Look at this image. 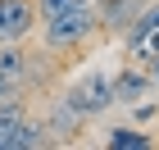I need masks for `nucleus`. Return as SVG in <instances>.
I'll return each mask as SVG.
<instances>
[{
  "label": "nucleus",
  "mask_w": 159,
  "mask_h": 150,
  "mask_svg": "<svg viewBox=\"0 0 159 150\" xmlns=\"http://www.w3.org/2000/svg\"><path fill=\"white\" fill-rule=\"evenodd\" d=\"M109 105H114V77L105 73V68L82 73L73 82V91H68V109L73 114H105Z\"/></svg>",
  "instance_id": "nucleus-1"
},
{
  "label": "nucleus",
  "mask_w": 159,
  "mask_h": 150,
  "mask_svg": "<svg viewBox=\"0 0 159 150\" xmlns=\"http://www.w3.org/2000/svg\"><path fill=\"white\" fill-rule=\"evenodd\" d=\"M91 27H96L91 0H86V5H68V9H59V14L46 18V41L50 46H73V41H82Z\"/></svg>",
  "instance_id": "nucleus-2"
},
{
  "label": "nucleus",
  "mask_w": 159,
  "mask_h": 150,
  "mask_svg": "<svg viewBox=\"0 0 159 150\" xmlns=\"http://www.w3.org/2000/svg\"><path fill=\"white\" fill-rule=\"evenodd\" d=\"M32 27V5L27 0H0V46L18 41Z\"/></svg>",
  "instance_id": "nucleus-3"
},
{
  "label": "nucleus",
  "mask_w": 159,
  "mask_h": 150,
  "mask_svg": "<svg viewBox=\"0 0 159 150\" xmlns=\"http://www.w3.org/2000/svg\"><path fill=\"white\" fill-rule=\"evenodd\" d=\"M18 82H23V50L5 46L0 50V100H9L18 91Z\"/></svg>",
  "instance_id": "nucleus-4"
},
{
  "label": "nucleus",
  "mask_w": 159,
  "mask_h": 150,
  "mask_svg": "<svg viewBox=\"0 0 159 150\" xmlns=\"http://www.w3.org/2000/svg\"><path fill=\"white\" fill-rule=\"evenodd\" d=\"M150 87H155V77L132 73V68H127V73H118V77H114V100H127V105H132V100H141Z\"/></svg>",
  "instance_id": "nucleus-5"
},
{
  "label": "nucleus",
  "mask_w": 159,
  "mask_h": 150,
  "mask_svg": "<svg viewBox=\"0 0 159 150\" xmlns=\"http://www.w3.org/2000/svg\"><path fill=\"white\" fill-rule=\"evenodd\" d=\"M18 123H23V109L18 105H0V150H9L14 146V132H18Z\"/></svg>",
  "instance_id": "nucleus-6"
},
{
  "label": "nucleus",
  "mask_w": 159,
  "mask_h": 150,
  "mask_svg": "<svg viewBox=\"0 0 159 150\" xmlns=\"http://www.w3.org/2000/svg\"><path fill=\"white\" fill-rule=\"evenodd\" d=\"M41 141H46V127H41V123H18L9 150H32V146H41Z\"/></svg>",
  "instance_id": "nucleus-7"
},
{
  "label": "nucleus",
  "mask_w": 159,
  "mask_h": 150,
  "mask_svg": "<svg viewBox=\"0 0 159 150\" xmlns=\"http://www.w3.org/2000/svg\"><path fill=\"white\" fill-rule=\"evenodd\" d=\"M150 32H159V5H155V9H146L141 18H136V27H132V46H136L141 37H150Z\"/></svg>",
  "instance_id": "nucleus-8"
},
{
  "label": "nucleus",
  "mask_w": 159,
  "mask_h": 150,
  "mask_svg": "<svg viewBox=\"0 0 159 150\" xmlns=\"http://www.w3.org/2000/svg\"><path fill=\"white\" fill-rule=\"evenodd\" d=\"M109 146H114V150H146L150 141L141 137V132H114V137H109Z\"/></svg>",
  "instance_id": "nucleus-9"
},
{
  "label": "nucleus",
  "mask_w": 159,
  "mask_h": 150,
  "mask_svg": "<svg viewBox=\"0 0 159 150\" xmlns=\"http://www.w3.org/2000/svg\"><path fill=\"white\" fill-rule=\"evenodd\" d=\"M132 9H136V0H105V18L109 23H127Z\"/></svg>",
  "instance_id": "nucleus-10"
},
{
  "label": "nucleus",
  "mask_w": 159,
  "mask_h": 150,
  "mask_svg": "<svg viewBox=\"0 0 159 150\" xmlns=\"http://www.w3.org/2000/svg\"><path fill=\"white\" fill-rule=\"evenodd\" d=\"M68 5H86V0H41V14H59V9H68Z\"/></svg>",
  "instance_id": "nucleus-11"
},
{
  "label": "nucleus",
  "mask_w": 159,
  "mask_h": 150,
  "mask_svg": "<svg viewBox=\"0 0 159 150\" xmlns=\"http://www.w3.org/2000/svg\"><path fill=\"white\" fill-rule=\"evenodd\" d=\"M155 59H159V55H155ZM150 77H155V82H159V64H155V73H150Z\"/></svg>",
  "instance_id": "nucleus-12"
}]
</instances>
